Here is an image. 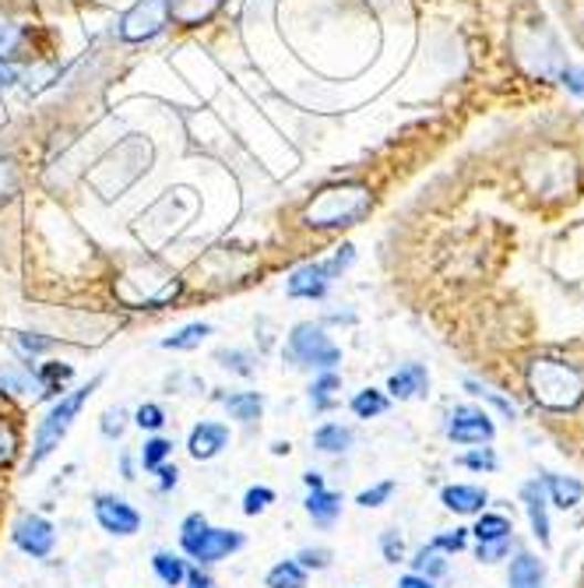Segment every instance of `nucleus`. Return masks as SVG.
Here are the masks:
<instances>
[{
  "mask_svg": "<svg viewBox=\"0 0 584 588\" xmlns=\"http://www.w3.org/2000/svg\"><path fill=\"white\" fill-rule=\"evenodd\" d=\"M413 567H416V575L419 578H440V575H447V560H444V554L440 549H434V546H423L419 554H416V560H413Z\"/></svg>",
  "mask_w": 584,
  "mask_h": 588,
  "instance_id": "nucleus-28",
  "label": "nucleus"
},
{
  "mask_svg": "<svg viewBox=\"0 0 584 588\" xmlns=\"http://www.w3.org/2000/svg\"><path fill=\"white\" fill-rule=\"evenodd\" d=\"M219 359H226V367H232L237 374H254V367H250V356H243V353H219Z\"/></svg>",
  "mask_w": 584,
  "mask_h": 588,
  "instance_id": "nucleus-47",
  "label": "nucleus"
},
{
  "mask_svg": "<svg viewBox=\"0 0 584 588\" xmlns=\"http://www.w3.org/2000/svg\"><path fill=\"white\" fill-rule=\"evenodd\" d=\"M0 388L11 391V395H22V391H29V377L11 370V367H4V370H0Z\"/></svg>",
  "mask_w": 584,
  "mask_h": 588,
  "instance_id": "nucleus-40",
  "label": "nucleus"
},
{
  "mask_svg": "<svg viewBox=\"0 0 584 588\" xmlns=\"http://www.w3.org/2000/svg\"><path fill=\"white\" fill-rule=\"evenodd\" d=\"M306 511H310V518L321 522V525H331L338 515H342V497L338 493H331L327 486L321 490H310V497H306Z\"/></svg>",
  "mask_w": 584,
  "mask_h": 588,
  "instance_id": "nucleus-20",
  "label": "nucleus"
},
{
  "mask_svg": "<svg viewBox=\"0 0 584 588\" xmlns=\"http://www.w3.org/2000/svg\"><path fill=\"white\" fill-rule=\"evenodd\" d=\"M184 549L201 564H216L229 554H237L243 546V536L232 533V528H211L205 522V515H190L184 522V536H180Z\"/></svg>",
  "mask_w": 584,
  "mask_h": 588,
  "instance_id": "nucleus-6",
  "label": "nucleus"
},
{
  "mask_svg": "<svg viewBox=\"0 0 584 588\" xmlns=\"http://www.w3.org/2000/svg\"><path fill=\"white\" fill-rule=\"evenodd\" d=\"M353 412L359 416V420H374V416L387 412V395L377 391V388H366L353 398Z\"/></svg>",
  "mask_w": 584,
  "mask_h": 588,
  "instance_id": "nucleus-29",
  "label": "nucleus"
},
{
  "mask_svg": "<svg viewBox=\"0 0 584 588\" xmlns=\"http://www.w3.org/2000/svg\"><path fill=\"white\" fill-rule=\"evenodd\" d=\"M524 381L532 402L546 412H574L584 402V370L571 359L535 356L524 370Z\"/></svg>",
  "mask_w": 584,
  "mask_h": 588,
  "instance_id": "nucleus-1",
  "label": "nucleus"
},
{
  "mask_svg": "<svg viewBox=\"0 0 584 588\" xmlns=\"http://www.w3.org/2000/svg\"><path fill=\"white\" fill-rule=\"evenodd\" d=\"M356 251L353 243H345L342 251L331 258V261H314V264H303V269H296L289 275V296H300V300H321L331 286V279L342 275L348 264H353Z\"/></svg>",
  "mask_w": 584,
  "mask_h": 588,
  "instance_id": "nucleus-8",
  "label": "nucleus"
},
{
  "mask_svg": "<svg viewBox=\"0 0 584 588\" xmlns=\"http://www.w3.org/2000/svg\"><path fill=\"white\" fill-rule=\"evenodd\" d=\"M219 8L222 0H169V22L194 29V25H205Z\"/></svg>",
  "mask_w": 584,
  "mask_h": 588,
  "instance_id": "nucleus-17",
  "label": "nucleus"
},
{
  "mask_svg": "<svg viewBox=\"0 0 584 588\" xmlns=\"http://www.w3.org/2000/svg\"><path fill=\"white\" fill-rule=\"evenodd\" d=\"M285 353H289V359H292L296 367L335 370V367L342 364V349L331 343L321 325H310V321H303V325L292 328Z\"/></svg>",
  "mask_w": 584,
  "mask_h": 588,
  "instance_id": "nucleus-7",
  "label": "nucleus"
},
{
  "mask_svg": "<svg viewBox=\"0 0 584 588\" xmlns=\"http://www.w3.org/2000/svg\"><path fill=\"white\" fill-rule=\"evenodd\" d=\"M327 549H303V554L296 557V564L303 567V571H306V567H327Z\"/></svg>",
  "mask_w": 584,
  "mask_h": 588,
  "instance_id": "nucleus-46",
  "label": "nucleus"
},
{
  "mask_svg": "<svg viewBox=\"0 0 584 588\" xmlns=\"http://www.w3.org/2000/svg\"><path fill=\"white\" fill-rule=\"evenodd\" d=\"M511 533H514V525L508 515H479L472 528V536L479 543H503V539H511Z\"/></svg>",
  "mask_w": 584,
  "mask_h": 588,
  "instance_id": "nucleus-22",
  "label": "nucleus"
},
{
  "mask_svg": "<svg viewBox=\"0 0 584 588\" xmlns=\"http://www.w3.org/2000/svg\"><path fill=\"white\" fill-rule=\"evenodd\" d=\"M398 588H434V581L430 578H419V575H405L398 581Z\"/></svg>",
  "mask_w": 584,
  "mask_h": 588,
  "instance_id": "nucleus-51",
  "label": "nucleus"
},
{
  "mask_svg": "<svg viewBox=\"0 0 584 588\" xmlns=\"http://www.w3.org/2000/svg\"><path fill=\"white\" fill-rule=\"evenodd\" d=\"M430 388V374H426L423 364H408L398 374H392V381H387V391H392L398 402H408V398H419Z\"/></svg>",
  "mask_w": 584,
  "mask_h": 588,
  "instance_id": "nucleus-16",
  "label": "nucleus"
},
{
  "mask_svg": "<svg viewBox=\"0 0 584 588\" xmlns=\"http://www.w3.org/2000/svg\"><path fill=\"white\" fill-rule=\"evenodd\" d=\"M508 588H546V567H542L539 557L521 554L511 560V575H508Z\"/></svg>",
  "mask_w": 584,
  "mask_h": 588,
  "instance_id": "nucleus-18",
  "label": "nucleus"
},
{
  "mask_svg": "<svg viewBox=\"0 0 584 588\" xmlns=\"http://www.w3.org/2000/svg\"><path fill=\"white\" fill-rule=\"evenodd\" d=\"M14 346H18V349H22V353H32V356H35V353H46V349H50L53 343H50V338H39V335H29V332H18V335H14Z\"/></svg>",
  "mask_w": 584,
  "mask_h": 588,
  "instance_id": "nucleus-39",
  "label": "nucleus"
},
{
  "mask_svg": "<svg viewBox=\"0 0 584 588\" xmlns=\"http://www.w3.org/2000/svg\"><path fill=\"white\" fill-rule=\"evenodd\" d=\"M14 543L22 546L29 557H50L53 543H56V533H53V525L43 515H25L22 522L14 525Z\"/></svg>",
  "mask_w": 584,
  "mask_h": 588,
  "instance_id": "nucleus-12",
  "label": "nucleus"
},
{
  "mask_svg": "<svg viewBox=\"0 0 584 588\" xmlns=\"http://www.w3.org/2000/svg\"><path fill=\"white\" fill-rule=\"evenodd\" d=\"M338 388H342V381H338V374L335 370H324L314 385H310V402H314V409H331L338 402Z\"/></svg>",
  "mask_w": 584,
  "mask_h": 588,
  "instance_id": "nucleus-24",
  "label": "nucleus"
},
{
  "mask_svg": "<svg viewBox=\"0 0 584 588\" xmlns=\"http://www.w3.org/2000/svg\"><path fill=\"white\" fill-rule=\"evenodd\" d=\"M208 335H211V325H201V321H198V325H187L177 335L163 338V349H198Z\"/></svg>",
  "mask_w": 584,
  "mask_h": 588,
  "instance_id": "nucleus-26",
  "label": "nucleus"
},
{
  "mask_svg": "<svg viewBox=\"0 0 584 588\" xmlns=\"http://www.w3.org/2000/svg\"><path fill=\"white\" fill-rule=\"evenodd\" d=\"M275 501V490H268V486H250L247 490V497H243V511L247 515H261V511Z\"/></svg>",
  "mask_w": 584,
  "mask_h": 588,
  "instance_id": "nucleus-32",
  "label": "nucleus"
},
{
  "mask_svg": "<svg viewBox=\"0 0 584 588\" xmlns=\"http://www.w3.org/2000/svg\"><path fill=\"white\" fill-rule=\"evenodd\" d=\"M103 385V377H92V381L85 385V388H77V391H71V395H64L61 402H56L50 412H46V420L39 423V430H35V444H32V459H29V469L32 465H39L46 459V454H53V448L64 441V433L71 430V423H74V416L82 412V406L92 398V391Z\"/></svg>",
  "mask_w": 584,
  "mask_h": 588,
  "instance_id": "nucleus-4",
  "label": "nucleus"
},
{
  "mask_svg": "<svg viewBox=\"0 0 584 588\" xmlns=\"http://www.w3.org/2000/svg\"><path fill=\"white\" fill-rule=\"evenodd\" d=\"M542 490H546L550 501H553L556 507H563V511L577 507L581 497H584V486H581L577 480H571V476H546V480H542Z\"/></svg>",
  "mask_w": 584,
  "mask_h": 588,
  "instance_id": "nucleus-19",
  "label": "nucleus"
},
{
  "mask_svg": "<svg viewBox=\"0 0 584 588\" xmlns=\"http://www.w3.org/2000/svg\"><path fill=\"white\" fill-rule=\"evenodd\" d=\"M521 501L524 511H529V522H532V533L542 546H550V504H546V490L542 483H529L521 490Z\"/></svg>",
  "mask_w": 584,
  "mask_h": 588,
  "instance_id": "nucleus-13",
  "label": "nucleus"
},
{
  "mask_svg": "<svg viewBox=\"0 0 584 588\" xmlns=\"http://www.w3.org/2000/svg\"><path fill=\"white\" fill-rule=\"evenodd\" d=\"M392 493H395V483L384 480V483H377V486L363 490V493H359V504H363V507H380L387 497H392Z\"/></svg>",
  "mask_w": 584,
  "mask_h": 588,
  "instance_id": "nucleus-37",
  "label": "nucleus"
},
{
  "mask_svg": "<svg viewBox=\"0 0 584 588\" xmlns=\"http://www.w3.org/2000/svg\"><path fill=\"white\" fill-rule=\"evenodd\" d=\"M155 472H159V486L163 490H169V486H177V469H169V465H159V469H155Z\"/></svg>",
  "mask_w": 584,
  "mask_h": 588,
  "instance_id": "nucleus-52",
  "label": "nucleus"
},
{
  "mask_svg": "<svg viewBox=\"0 0 584 588\" xmlns=\"http://www.w3.org/2000/svg\"><path fill=\"white\" fill-rule=\"evenodd\" d=\"M226 409L232 420H240V423H254L261 409H264V398L258 391H240V395H229L226 398Z\"/></svg>",
  "mask_w": 584,
  "mask_h": 588,
  "instance_id": "nucleus-21",
  "label": "nucleus"
},
{
  "mask_svg": "<svg viewBox=\"0 0 584 588\" xmlns=\"http://www.w3.org/2000/svg\"><path fill=\"white\" fill-rule=\"evenodd\" d=\"M461 462L469 465V469H486V472H493V469H497V454H493V448H472Z\"/></svg>",
  "mask_w": 584,
  "mask_h": 588,
  "instance_id": "nucleus-38",
  "label": "nucleus"
},
{
  "mask_svg": "<svg viewBox=\"0 0 584 588\" xmlns=\"http://www.w3.org/2000/svg\"><path fill=\"white\" fill-rule=\"evenodd\" d=\"M524 180L542 198H571L577 187V166L567 151H539L524 166Z\"/></svg>",
  "mask_w": 584,
  "mask_h": 588,
  "instance_id": "nucleus-5",
  "label": "nucleus"
},
{
  "mask_svg": "<svg viewBox=\"0 0 584 588\" xmlns=\"http://www.w3.org/2000/svg\"><path fill=\"white\" fill-rule=\"evenodd\" d=\"M380 546H384V557L392 560V564H398V560L405 557V539L395 533V528H392V533H384V536H380Z\"/></svg>",
  "mask_w": 584,
  "mask_h": 588,
  "instance_id": "nucleus-41",
  "label": "nucleus"
},
{
  "mask_svg": "<svg viewBox=\"0 0 584 588\" xmlns=\"http://www.w3.org/2000/svg\"><path fill=\"white\" fill-rule=\"evenodd\" d=\"M14 459V433L0 427V465H8Z\"/></svg>",
  "mask_w": 584,
  "mask_h": 588,
  "instance_id": "nucleus-48",
  "label": "nucleus"
},
{
  "mask_svg": "<svg viewBox=\"0 0 584 588\" xmlns=\"http://www.w3.org/2000/svg\"><path fill=\"white\" fill-rule=\"evenodd\" d=\"M95 522L109 536H134L142 528V515L124 497H95Z\"/></svg>",
  "mask_w": 584,
  "mask_h": 588,
  "instance_id": "nucleus-11",
  "label": "nucleus"
},
{
  "mask_svg": "<svg viewBox=\"0 0 584 588\" xmlns=\"http://www.w3.org/2000/svg\"><path fill=\"white\" fill-rule=\"evenodd\" d=\"M268 588H306V571L296 560H282L268 571Z\"/></svg>",
  "mask_w": 584,
  "mask_h": 588,
  "instance_id": "nucleus-25",
  "label": "nucleus"
},
{
  "mask_svg": "<svg viewBox=\"0 0 584 588\" xmlns=\"http://www.w3.org/2000/svg\"><path fill=\"white\" fill-rule=\"evenodd\" d=\"M508 546H511V539H503V543H479V560L493 564V560H500L503 554H508Z\"/></svg>",
  "mask_w": 584,
  "mask_h": 588,
  "instance_id": "nucleus-44",
  "label": "nucleus"
},
{
  "mask_svg": "<svg viewBox=\"0 0 584 588\" xmlns=\"http://www.w3.org/2000/svg\"><path fill=\"white\" fill-rule=\"evenodd\" d=\"M71 381V367H61V364H50V367H43V395H56L61 391V385H67Z\"/></svg>",
  "mask_w": 584,
  "mask_h": 588,
  "instance_id": "nucleus-34",
  "label": "nucleus"
},
{
  "mask_svg": "<svg viewBox=\"0 0 584 588\" xmlns=\"http://www.w3.org/2000/svg\"><path fill=\"white\" fill-rule=\"evenodd\" d=\"M134 423H138L142 430H159V427L166 423V412H163V406L145 402V406L138 409V416H134Z\"/></svg>",
  "mask_w": 584,
  "mask_h": 588,
  "instance_id": "nucleus-35",
  "label": "nucleus"
},
{
  "mask_svg": "<svg viewBox=\"0 0 584 588\" xmlns=\"http://www.w3.org/2000/svg\"><path fill=\"white\" fill-rule=\"evenodd\" d=\"M18 82V67L11 61H0V88H11Z\"/></svg>",
  "mask_w": 584,
  "mask_h": 588,
  "instance_id": "nucleus-50",
  "label": "nucleus"
},
{
  "mask_svg": "<svg viewBox=\"0 0 584 588\" xmlns=\"http://www.w3.org/2000/svg\"><path fill=\"white\" fill-rule=\"evenodd\" d=\"M440 501L447 511H458V515H482L486 501H490V493L482 486H465V483H455V486H444Z\"/></svg>",
  "mask_w": 584,
  "mask_h": 588,
  "instance_id": "nucleus-15",
  "label": "nucleus"
},
{
  "mask_svg": "<svg viewBox=\"0 0 584 588\" xmlns=\"http://www.w3.org/2000/svg\"><path fill=\"white\" fill-rule=\"evenodd\" d=\"M18 43H22V32H18L14 25H0V61H8V56L18 50Z\"/></svg>",
  "mask_w": 584,
  "mask_h": 588,
  "instance_id": "nucleus-42",
  "label": "nucleus"
},
{
  "mask_svg": "<svg viewBox=\"0 0 584 588\" xmlns=\"http://www.w3.org/2000/svg\"><path fill=\"white\" fill-rule=\"evenodd\" d=\"M465 546H469V528H451V533H440L434 539V549L440 554H461Z\"/></svg>",
  "mask_w": 584,
  "mask_h": 588,
  "instance_id": "nucleus-31",
  "label": "nucleus"
},
{
  "mask_svg": "<svg viewBox=\"0 0 584 588\" xmlns=\"http://www.w3.org/2000/svg\"><path fill=\"white\" fill-rule=\"evenodd\" d=\"M493 420L476 406H458L447 416V438L455 444H490L493 441Z\"/></svg>",
  "mask_w": 584,
  "mask_h": 588,
  "instance_id": "nucleus-10",
  "label": "nucleus"
},
{
  "mask_svg": "<svg viewBox=\"0 0 584 588\" xmlns=\"http://www.w3.org/2000/svg\"><path fill=\"white\" fill-rule=\"evenodd\" d=\"M124 420H127L124 409H109V412L103 416V433H106V438H121L124 427H127Z\"/></svg>",
  "mask_w": 584,
  "mask_h": 588,
  "instance_id": "nucleus-43",
  "label": "nucleus"
},
{
  "mask_svg": "<svg viewBox=\"0 0 584 588\" xmlns=\"http://www.w3.org/2000/svg\"><path fill=\"white\" fill-rule=\"evenodd\" d=\"M226 444H229V427H222V423H198L190 430V441H187L190 454H194V459H201V462L216 459Z\"/></svg>",
  "mask_w": 584,
  "mask_h": 588,
  "instance_id": "nucleus-14",
  "label": "nucleus"
},
{
  "mask_svg": "<svg viewBox=\"0 0 584 588\" xmlns=\"http://www.w3.org/2000/svg\"><path fill=\"white\" fill-rule=\"evenodd\" d=\"M14 187H18V180H14V166L0 159V198H11V195H14Z\"/></svg>",
  "mask_w": 584,
  "mask_h": 588,
  "instance_id": "nucleus-45",
  "label": "nucleus"
},
{
  "mask_svg": "<svg viewBox=\"0 0 584 588\" xmlns=\"http://www.w3.org/2000/svg\"><path fill=\"white\" fill-rule=\"evenodd\" d=\"M166 25H169V0H138L121 18V35L127 43H145L155 40Z\"/></svg>",
  "mask_w": 584,
  "mask_h": 588,
  "instance_id": "nucleus-9",
  "label": "nucleus"
},
{
  "mask_svg": "<svg viewBox=\"0 0 584 588\" xmlns=\"http://www.w3.org/2000/svg\"><path fill=\"white\" fill-rule=\"evenodd\" d=\"M169 451H173V441H166V438L145 441V448H142V465H145L148 472H155V469H159V465L169 459Z\"/></svg>",
  "mask_w": 584,
  "mask_h": 588,
  "instance_id": "nucleus-30",
  "label": "nucleus"
},
{
  "mask_svg": "<svg viewBox=\"0 0 584 588\" xmlns=\"http://www.w3.org/2000/svg\"><path fill=\"white\" fill-rule=\"evenodd\" d=\"M514 56H518V64L532 74V78H546V82L560 78V71L567 67L556 35L542 22L539 25H521L514 32Z\"/></svg>",
  "mask_w": 584,
  "mask_h": 588,
  "instance_id": "nucleus-3",
  "label": "nucleus"
},
{
  "mask_svg": "<svg viewBox=\"0 0 584 588\" xmlns=\"http://www.w3.org/2000/svg\"><path fill=\"white\" fill-rule=\"evenodd\" d=\"M303 480H306V486H310V490H321V486H324V480H321V472H306V476H303Z\"/></svg>",
  "mask_w": 584,
  "mask_h": 588,
  "instance_id": "nucleus-53",
  "label": "nucleus"
},
{
  "mask_svg": "<svg viewBox=\"0 0 584 588\" xmlns=\"http://www.w3.org/2000/svg\"><path fill=\"white\" fill-rule=\"evenodd\" d=\"M190 588H216V581H211L205 571H201V567H194V571H187V578H184Z\"/></svg>",
  "mask_w": 584,
  "mask_h": 588,
  "instance_id": "nucleus-49",
  "label": "nucleus"
},
{
  "mask_svg": "<svg viewBox=\"0 0 584 588\" xmlns=\"http://www.w3.org/2000/svg\"><path fill=\"white\" fill-rule=\"evenodd\" d=\"M465 388H469L472 395H479V398H486V402H493V406H497L503 416H511V420L518 416V409H514V402H511V398H503V395H497V391H490V388H482V385H476V381H469Z\"/></svg>",
  "mask_w": 584,
  "mask_h": 588,
  "instance_id": "nucleus-33",
  "label": "nucleus"
},
{
  "mask_svg": "<svg viewBox=\"0 0 584 588\" xmlns=\"http://www.w3.org/2000/svg\"><path fill=\"white\" fill-rule=\"evenodd\" d=\"M152 567H155V575H159V581L169 585V588H177V585L187 578L184 560L173 557V554H155V557H152Z\"/></svg>",
  "mask_w": 584,
  "mask_h": 588,
  "instance_id": "nucleus-27",
  "label": "nucleus"
},
{
  "mask_svg": "<svg viewBox=\"0 0 584 588\" xmlns=\"http://www.w3.org/2000/svg\"><path fill=\"white\" fill-rule=\"evenodd\" d=\"M369 208H374V195L363 183H338L324 187V191L303 208V222L314 230H335V225H356Z\"/></svg>",
  "mask_w": 584,
  "mask_h": 588,
  "instance_id": "nucleus-2",
  "label": "nucleus"
},
{
  "mask_svg": "<svg viewBox=\"0 0 584 588\" xmlns=\"http://www.w3.org/2000/svg\"><path fill=\"white\" fill-rule=\"evenodd\" d=\"M314 444H317V451H327V454L348 451V448H353V430L342 427V423H324L314 433Z\"/></svg>",
  "mask_w": 584,
  "mask_h": 588,
  "instance_id": "nucleus-23",
  "label": "nucleus"
},
{
  "mask_svg": "<svg viewBox=\"0 0 584 588\" xmlns=\"http://www.w3.org/2000/svg\"><path fill=\"white\" fill-rule=\"evenodd\" d=\"M563 88L571 92V96H577V99H584V67H574V64H567L560 71V78H556Z\"/></svg>",
  "mask_w": 584,
  "mask_h": 588,
  "instance_id": "nucleus-36",
  "label": "nucleus"
}]
</instances>
